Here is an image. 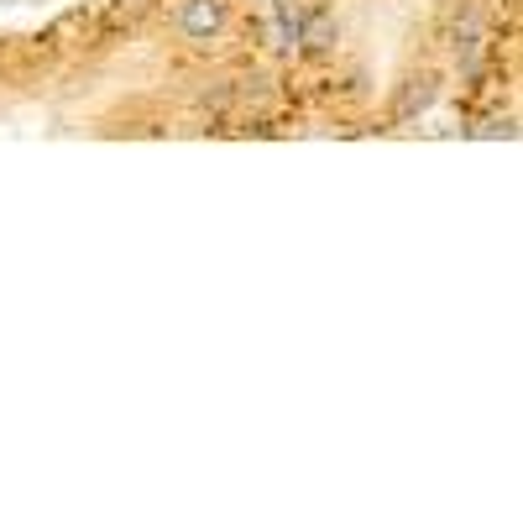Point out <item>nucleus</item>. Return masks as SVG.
Returning a JSON list of instances; mask_svg holds the SVG:
<instances>
[{"label":"nucleus","instance_id":"obj_1","mask_svg":"<svg viewBox=\"0 0 523 523\" xmlns=\"http://www.w3.org/2000/svg\"><path fill=\"white\" fill-rule=\"evenodd\" d=\"M178 32L189 42H210L225 32V0H184L178 6Z\"/></svg>","mask_w":523,"mask_h":523},{"label":"nucleus","instance_id":"obj_2","mask_svg":"<svg viewBox=\"0 0 523 523\" xmlns=\"http://www.w3.org/2000/svg\"><path fill=\"white\" fill-rule=\"evenodd\" d=\"M435 74H414V79H403V89H398V100H393V121L398 126H414L429 105H435Z\"/></svg>","mask_w":523,"mask_h":523},{"label":"nucleus","instance_id":"obj_3","mask_svg":"<svg viewBox=\"0 0 523 523\" xmlns=\"http://www.w3.org/2000/svg\"><path fill=\"white\" fill-rule=\"evenodd\" d=\"M335 42H340V21H335L330 11H314V16L299 21V48H304L309 58H330Z\"/></svg>","mask_w":523,"mask_h":523},{"label":"nucleus","instance_id":"obj_4","mask_svg":"<svg viewBox=\"0 0 523 523\" xmlns=\"http://www.w3.org/2000/svg\"><path fill=\"white\" fill-rule=\"evenodd\" d=\"M272 32H278V48H293V42H299V16H293L288 0L272 6Z\"/></svg>","mask_w":523,"mask_h":523}]
</instances>
